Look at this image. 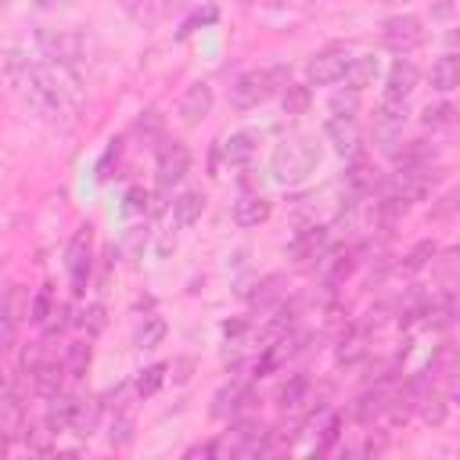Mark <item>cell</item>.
Segmentation results:
<instances>
[{
	"instance_id": "obj_15",
	"label": "cell",
	"mask_w": 460,
	"mask_h": 460,
	"mask_svg": "<svg viewBox=\"0 0 460 460\" xmlns=\"http://www.w3.org/2000/svg\"><path fill=\"white\" fill-rule=\"evenodd\" d=\"M244 406H248V385L244 381H230L212 395V417L223 424L237 420L244 413Z\"/></svg>"
},
{
	"instance_id": "obj_8",
	"label": "cell",
	"mask_w": 460,
	"mask_h": 460,
	"mask_svg": "<svg viewBox=\"0 0 460 460\" xmlns=\"http://www.w3.org/2000/svg\"><path fill=\"white\" fill-rule=\"evenodd\" d=\"M90 266H93V255H90V226H79L75 237H72L68 248H65V270H68L72 295H83V291H86V284H90Z\"/></svg>"
},
{
	"instance_id": "obj_40",
	"label": "cell",
	"mask_w": 460,
	"mask_h": 460,
	"mask_svg": "<svg viewBox=\"0 0 460 460\" xmlns=\"http://www.w3.org/2000/svg\"><path fill=\"white\" fill-rule=\"evenodd\" d=\"M40 11H58V7H72L75 0H32Z\"/></svg>"
},
{
	"instance_id": "obj_36",
	"label": "cell",
	"mask_w": 460,
	"mask_h": 460,
	"mask_svg": "<svg viewBox=\"0 0 460 460\" xmlns=\"http://www.w3.org/2000/svg\"><path fill=\"white\" fill-rule=\"evenodd\" d=\"M435 255H438V244H435V241H420V244L406 255L402 270H406V273H417V270H424L428 262H435Z\"/></svg>"
},
{
	"instance_id": "obj_16",
	"label": "cell",
	"mask_w": 460,
	"mask_h": 460,
	"mask_svg": "<svg viewBox=\"0 0 460 460\" xmlns=\"http://www.w3.org/2000/svg\"><path fill=\"white\" fill-rule=\"evenodd\" d=\"M104 420V402L97 395H75V410H72V424L68 431H75L79 438H90Z\"/></svg>"
},
{
	"instance_id": "obj_19",
	"label": "cell",
	"mask_w": 460,
	"mask_h": 460,
	"mask_svg": "<svg viewBox=\"0 0 460 460\" xmlns=\"http://www.w3.org/2000/svg\"><path fill=\"white\" fill-rule=\"evenodd\" d=\"M205 212V194L201 190H180L172 198V208H169V219L176 230H190Z\"/></svg>"
},
{
	"instance_id": "obj_31",
	"label": "cell",
	"mask_w": 460,
	"mask_h": 460,
	"mask_svg": "<svg viewBox=\"0 0 460 460\" xmlns=\"http://www.w3.org/2000/svg\"><path fill=\"white\" fill-rule=\"evenodd\" d=\"M72 327L83 334V338H97L101 331H104V305H97V302H90L86 309H75V316H72Z\"/></svg>"
},
{
	"instance_id": "obj_27",
	"label": "cell",
	"mask_w": 460,
	"mask_h": 460,
	"mask_svg": "<svg viewBox=\"0 0 460 460\" xmlns=\"http://www.w3.org/2000/svg\"><path fill=\"white\" fill-rule=\"evenodd\" d=\"M320 262H323V280L334 288V284H341L356 270V248H341V252H331L327 248Z\"/></svg>"
},
{
	"instance_id": "obj_9",
	"label": "cell",
	"mask_w": 460,
	"mask_h": 460,
	"mask_svg": "<svg viewBox=\"0 0 460 460\" xmlns=\"http://www.w3.org/2000/svg\"><path fill=\"white\" fill-rule=\"evenodd\" d=\"M190 169V151L180 144V140H169L158 147V158H155V180L162 190H172L176 183H183Z\"/></svg>"
},
{
	"instance_id": "obj_25",
	"label": "cell",
	"mask_w": 460,
	"mask_h": 460,
	"mask_svg": "<svg viewBox=\"0 0 460 460\" xmlns=\"http://www.w3.org/2000/svg\"><path fill=\"white\" fill-rule=\"evenodd\" d=\"M363 356H367V327L352 323V327H345L334 359H338V367H352V363H359Z\"/></svg>"
},
{
	"instance_id": "obj_12",
	"label": "cell",
	"mask_w": 460,
	"mask_h": 460,
	"mask_svg": "<svg viewBox=\"0 0 460 460\" xmlns=\"http://www.w3.org/2000/svg\"><path fill=\"white\" fill-rule=\"evenodd\" d=\"M323 137L327 144L341 155V158H352L363 151V133H359V122L356 119H341V115H331L323 122Z\"/></svg>"
},
{
	"instance_id": "obj_28",
	"label": "cell",
	"mask_w": 460,
	"mask_h": 460,
	"mask_svg": "<svg viewBox=\"0 0 460 460\" xmlns=\"http://www.w3.org/2000/svg\"><path fill=\"white\" fill-rule=\"evenodd\" d=\"M61 367H65V377H83L90 370V338H75L65 345L61 352Z\"/></svg>"
},
{
	"instance_id": "obj_5",
	"label": "cell",
	"mask_w": 460,
	"mask_h": 460,
	"mask_svg": "<svg viewBox=\"0 0 460 460\" xmlns=\"http://www.w3.org/2000/svg\"><path fill=\"white\" fill-rule=\"evenodd\" d=\"M424 40H428V29L417 14H392V18L381 22V43L399 58L424 47Z\"/></svg>"
},
{
	"instance_id": "obj_32",
	"label": "cell",
	"mask_w": 460,
	"mask_h": 460,
	"mask_svg": "<svg viewBox=\"0 0 460 460\" xmlns=\"http://www.w3.org/2000/svg\"><path fill=\"white\" fill-rule=\"evenodd\" d=\"M165 370H169V363H151V367H144V370L133 377V392H137L140 399L155 395V392L165 385Z\"/></svg>"
},
{
	"instance_id": "obj_18",
	"label": "cell",
	"mask_w": 460,
	"mask_h": 460,
	"mask_svg": "<svg viewBox=\"0 0 460 460\" xmlns=\"http://www.w3.org/2000/svg\"><path fill=\"white\" fill-rule=\"evenodd\" d=\"M377 187V169H374V162L359 151V155H352L349 158V169H345V190L352 194V198H363V194H370Z\"/></svg>"
},
{
	"instance_id": "obj_22",
	"label": "cell",
	"mask_w": 460,
	"mask_h": 460,
	"mask_svg": "<svg viewBox=\"0 0 460 460\" xmlns=\"http://www.w3.org/2000/svg\"><path fill=\"white\" fill-rule=\"evenodd\" d=\"M456 79H460V61H456V54H453V50H446L442 58H435V61H431L428 83H431V90H435L438 97H446V93L456 86Z\"/></svg>"
},
{
	"instance_id": "obj_37",
	"label": "cell",
	"mask_w": 460,
	"mask_h": 460,
	"mask_svg": "<svg viewBox=\"0 0 460 460\" xmlns=\"http://www.w3.org/2000/svg\"><path fill=\"white\" fill-rule=\"evenodd\" d=\"M359 111V93L356 90H338L331 97V115H341V119H356Z\"/></svg>"
},
{
	"instance_id": "obj_39",
	"label": "cell",
	"mask_w": 460,
	"mask_h": 460,
	"mask_svg": "<svg viewBox=\"0 0 460 460\" xmlns=\"http://www.w3.org/2000/svg\"><path fill=\"white\" fill-rule=\"evenodd\" d=\"M11 399H14V377L7 370H0V406L11 402Z\"/></svg>"
},
{
	"instance_id": "obj_14",
	"label": "cell",
	"mask_w": 460,
	"mask_h": 460,
	"mask_svg": "<svg viewBox=\"0 0 460 460\" xmlns=\"http://www.w3.org/2000/svg\"><path fill=\"white\" fill-rule=\"evenodd\" d=\"M392 395H395V385H392V381H377L374 388H367V392L356 399L352 417H356L359 424H374V420H381V417L388 413Z\"/></svg>"
},
{
	"instance_id": "obj_3",
	"label": "cell",
	"mask_w": 460,
	"mask_h": 460,
	"mask_svg": "<svg viewBox=\"0 0 460 460\" xmlns=\"http://www.w3.org/2000/svg\"><path fill=\"white\" fill-rule=\"evenodd\" d=\"M284 83H288V72L284 68H252V72H241L230 83V104L237 111H252L262 101H270L273 93H280Z\"/></svg>"
},
{
	"instance_id": "obj_1",
	"label": "cell",
	"mask_w": 460,
	"mask_h": 460,
	"mask_svg": "<svg viewBox=\"0 0 460 460\" xmlns=\"http://www.w3.org/2000/svg\"><path fill=\"white\" fill-rule=\"evenodd\" d=\"M0 75L22 101V108L47 126H72L86 108L79 72L58 61L25 58L22 50H0Z\"/></svg>"
},
{
	"instance_id": "obj_2",
	"label": "cell",
	"mask_w": 460,
	"mask_h": 460,
	"mask_svg": "<svg viewBox=\"0 0 460 460\" xmlns=\"http://www.w3.org/2000/svg\"><path fill=\"white\" fill-rule=\"evenodd\" d=\"M316 165H320V144L309 133H288L270 155V176L280 187H295V183L309 180V172Z\"/></svg>"
},
{
	"instance_id": "obj_10",
	"label": "cell",
	"mask_w": 460,
	"mask_h": 460,
	"mask_svg": "<svg viewBox=\"0 0 460 460\" xmlns=\"http://www.w3.org/2000/svg\"><path fill=\"white\" fill-rule=\"evenodd\" d=\"M252 155H255V137H252V133H230V137H219V140L212 144V176H216L219 165H226V169H241V165H248Z\"/></svg>"
},
{
	"instance_id": "obj_33",
	"label": "cell",
	"mask_w": 460,
	"mask_h": 460,
	"mask_svg": "<svg viewBox=\"0 0 460 460\" xmlns=\"http://www.w3.org/2000/svg\"><path fill=\"white\" fill-rule=\"evenodd\" d=\"M108 442L111 446H129L133 442V417H129V410L115 406L108 413Z\"/></svg>"
},
{
	"instance_id": "obj_41",
	"label": "cell",
	"mask_w": 460,
	"mask_h": 460,
	"mask_svg": "<svg viewBox=\"0 0 460 460\" xmlns=\"http://www.w3.org/2000/svg\"><path fill=\"white\" fill-rule=\"evenodd\" d=\"M11 446H14V438H11V435H7V431H0V456H4V453H7V449H11Z\"/></svg>"
},
{
	"instance_id": "obj_23",
	"label": "cell",
	"mask_w": 460,
	"mask_h": 460,
	"mask_svg": "<svg viewBox=\"0 0 460 460\" xmlns=\"http://www.w3.org/2000/svg\"><path fill=\"white\" fill-rule=\"evenodd\" d=\"M377 79V58L374 54H352L349 58V68H345V75H341V83H345V90H363V86H370Z\"/></svg>"
},
{
	"instance_id": "obj_21",
	"label": "cell",
	"mask_w": 460,
	"mask_h": 460,
	"mask_svg": "<svg viewBox=\"0 0 460 460\" xmlns=\"http://www.w3.org/2000/svg\"><path fill=\"white\" fill-rule=\"evenodd\" d=\"M72 410H75V395L61 388V392H54V395L47 399L43 424H47L54 435H61V431H68V424H72Z\"/></svg>"
},
{
	"instance_id": "obj_38",
	"label": "cell",
	"mask_w": 460,
	"mask_h": 460,
	"mask_svg": "<svg viewBox=\"0 0 460 460\" xmlns=\"http://www.w3.org/2000/svg\"><path fill=\"white\" fill-rule=\"evenodd\" d=\"M147 201H151V194H147L144 187H129V190H126V205H122V208H126L129 216H137V212H147Z\"/></svg>"
},
{
	"instance_id": "obj_11",
	"label": "cell",
	"mask_w": 460,
	"mask_h": 460,
	"mask_svg": "<svg viewBox=\"0 0 460 460\" xmlns=\"http://www.w3.org/2000/svg\"><path fill=\"white\" fill-rule=\"evenodd\" d=\"M327 248H331L327 226H302V230H295V237L288 241V259H291L295 266H313V262L323 259Z\"/></svg>"
},
{
	"instance_id": "obj_24",
	"label": "cell",
	"mask_w": 460,
	"mask_h": 460,
	"mask_svg": "<svg viewBox=\"0 0 460 460\" xmlns=\"http://www.w3.org/2000/svg\"><path fill=\"white\" fill-rule=\"evenodd\" d=\"M420 126H424L431 137H438V133H453V129H456V108L442 97V101H435V104H428V108L420 111Z\"/></svg>"
},
{
	"instance_id": "obj_26",
	"label": "cell",
	"mask_w": 460,
	"mask_h": 460,
	"mask_svg": "<svg viewBox=\"0 0 460 460\" xmlns=\"http://www.w3.org/2000/svg\"><path fill=\"white\" fill-rule=\"evenodd\" d=\"M165 334H169V323H165V316H158V313H147V316L137 323V331H133V345H137L140 352H147V349H158V345L165 341Z\"/></svg>"
},
{
	"instance_id": "obj_20",
	"label": "cell",
	"mask_w": 460,
	"mask_h": 460,
	"mask_svg": "<svg viewBox=\"0 0 460 460\" xmlns=\"http://www.w3.org/2000/svg\"><path fill=\"white\" fill-rule=\"evenodd\" d=\"M270 212H273V205H270L262 194H241V198L234 201V223H237L241 230L262 226V223L270 219Z\"/></svg>"
},
{
	"instance_id": "obj_7",
	"label": "cell",
	"mask_w": 460,
	"mask_h": 460,
	"mask_svg": "<svg viewBox=\"0 0 460 460\" xmlns=\"http://www.w3.org/2000/svg\"><path fill=\"white\" fill-rule=\"evenodd\" d=\"M352 50L345 43H327L323 50H316L305 65V86H334L341 83L345 68H349Z\"/></svg>"
},
{
	"instance_id": "obj_13",
	"label": "cell",
	"mask_w": 460,
	"mask_h": 460,
	"mask_svg": "<svg viewBox=\"0 0 460 460\" xmlns=\"http://www.w3.org/2000/svg\"><path fill=\"white\" fill-rule=\"evenodd\" d=\"M212 104H216L212 86H208V83H190V86L183 90L180 104H176L180 122H183V126H198L201 119H208V115H212Z\"/></svg>"
},
{
	"instance_id": "obj_34",
	"label": "cell",
	"mask_w": 460,
	"mask_h": 460,
	"mask_svg": "<svg viewBox=\"0 0 460 460\" xmlns=\"http://www.w3.org/2000/svg\"><path fill=\"white\" fill-rule=\"evenodd\" d=\"M50 309H54V291H50V284H40V288H36V295L29 298L25 316H29V323H32V327H43V323H47V316H50Z\"/></svg>"
},
{
	"instance_id": "obj_30",
	"label": "cell",
	"mask_w": 460,
	"mask_h": 460,
	"mask_svg": "<svg viewBox=\"0 0 460 460\" xmlns=\"http://www.w3.org/2000/svg\"><path fill=\"white\" fill-rule=\"evenodd\" d=\"M309 104H313V93H309L305 83H291L288 79L280 86V108H284V115H305Z\"/></svg>"
},
{
	"instance_id": "obj_6",
	"label": "cell",
	"mask_w": 460,
	"mask_h": 460,
	"mask_svg": "<svg viewBox=\"0 0 460 460\" xmlns=\"http://www.w3.org/2000/svg\"><path fill=\"white\" fill-rule=\"evenodd\" d=\"M36 47H40V58L47 61H58L65 68H79L83 54H86V40L79 32H68V29H43L36 36Z\"/></svg>"
},
{
	"instance_id": "obj_29",
	"label": "cell",
	"mask_w": 460,
	"mask_h": 460,
	"mask_svg": "<svg viewBox=\"0 0 460 460\" xmlns=\"http://www.w3.org/2000/svg\"><path fill=\"white\" fill-rule=\"evenodd\" d=\"M309 399V377H302V374H291L288 377V385L280 388V413L284 417H295L298 410H302V402Z\"/></svg>"
},
{
	"instance_id": "obj_35",
	"label": "cell",
	"mask_w": 460,
	"mask_h": 460,
	"mask_svg": "<svg viewBox=\"0 0 460 460\" xmlns=\"http://www.w3.org/2000/svg\"><path fill=\"white\" fill-rule=\"evenodd\" d=\"M72 316H75V309H72L68 302H54V309H50V316H47V323L40 327V331H43V338L50 341V338H58V334H65V331L72 327Z\"/></svg>"
},
{
	"instance_id": "obj_17",
	"label": "cell",
	"mask_w": 460,
	"mask_h": 460,
	"mask_svg": "<svg viewBox=\"0 0 460 460\" xmlns=\"http://www.w3.org/2000/svg\"><path fill=\"white\" fill-rule=\"evenodd\" d=\"M137 25H158V22H165L172 11H176V4L180 0H115Z\"/></svg>"
},
{
	"instance_id": "obj_4",
	"label": "cell",
	"mask_w": 460,
	"mask_h": 460,
	"mask_svg": "<svg viewBox=\"0 0 460 460\" xmlns=\"http://www.w3.org/2000/svg\"><path fill=\"white\" fill-rule=\"evenodd\" d=\"M420 83V72L410 58H395L388 75H385V90H381V115H392V119H402L406 122V111H410V101H413V90Z\"/></svg>"
}]
</instances>
